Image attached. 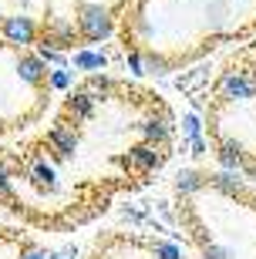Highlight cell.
Listing matches in <instances>:
<instances>
[{
	"mask_svg": "<svg viewBox=\"0 0 256 259\" xmlns=\"http://www.w3.org/2000/svg\"><path fill=\"white\" fill-rule=\"evenodd\" d=\"M0 34L14 48H27V44H38L41 40V24L34 17H27V14H4Z\"/></svg>",
	"mask_w": 256,
	"mask_h": 259,
	"instance_id": "obj_2",
	"label": "cell"
},
{
	"mask_svg": "<svg viewBox=\"0 0 256 259\" xmlns=\"http://www.w3.org/2000/svg\"><path fill=\"white\" fill-rule=\"evenodd\" d=\"M71 84V74H67V71H54V74H51V88H67Z\"/></svg>",
	"mask_w": 256,
	"mask_h": 259,
	"instance_id": "obj_4",
	"label": "cell"
},
{
	"mask_svg": "<svg viewBox=\"0 0 256 259\" xmlns=\"http://www.w3.org/2000/svg\"><path fill=\"white\" fill-rule=\"evenodd\" d=\"M75 67H78V71L104 67V54H98V51H81V54H75Z\"/></svg>",
	"mask_w": 256,
	"mask_h": 259,
	"instance_id": "obj_3",
	"label": "cell"
},
{
	"mask_svg": "<svg viewBox=\"0 0 256 259\" xmlns=\"http://www.w3.org/2000/svg\"><path fill=\"white\" fill-rule=\"evenodd\" d=\"M0 24H4V10H0Z\"/></svg>",
	"mask_w": 256,
	"mask_h": 259,
	"instance_id": "obj_5",
	"label": "cell"
},
{
	"mask_svg": "<svg viewBox=\"0 0 256 259\" xmlns=\"http://www.w3.org/2000/svg\"><path fill=\"white\" fill-rule=\"evenodd\" d=\"M75 27L81 44H98L115 30V10L101 7V4H78L75 7Z\"/></svg>",
	"mask_w": 256,
	"mask_h": 259,
	"instance_id": "obj_1",
	"label": "cell"
},
{
	"mask_svg": "<svg viewBox=\"0 0 256 259\" xmlns=\"http://www.w3.org/2000/svg\"><path fill=\"white\" fill-rule=\"evenodd\" d=\"M51 259H57V256H51Z\"/></svg>",
	"mask_w": 256,
	"mask_h": 259,
	"instance_id": "obj_6",
	"label": "cell"
}]
</instances>
